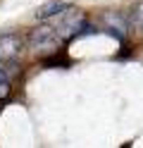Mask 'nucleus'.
I'll return each mask as SVG.
<instances>
[{
    "label": "nucleus",
    "instance_id": "1",
    "mask_svg": "<svg viewBox=\"0 0 143 148\" xmlns=\"http://www.w3.org/2000/svg\"><path fill=\"white\" fill-rule=\"evenodd\" d=\"M83 14L74 7H67L64 12L57 14V22H55V31L60 34L62 41H69V38H79L81 29H83Z\"/></svg>",
    "mask_w": 143,
    "mask_h": 148
},
{
    "label": "nucleus",
    "instance_id": "2",
    "mask_svg": "<svg viewBox=\"0 0 143 148\" xmlns=\"http://www.w3.org/2000/svg\"><path fill=\"white\" fill-rule=\"evenodd\" d=\"M29 48H34L36 53H53L57 50V43H60V34L55 31V26H38L29 34Z\"/></svg>",
    "mask_w": 143,
    "mask_h": 148
},
{
    "label": "nucleus",
    "instance_id": "3",
    "mask_svg": "<svg viewBox=\"0 0 143 148\" xmlns=\"http://www.w3.org/2000/svg\"><path fill=\"white\" fill-rule=\"evenodd\" d=\"M24 48V38L19 34H3L0 36V62H12Z\"/></svg>",
    "mask_w": 143,
    "mask_h": 148
},
{
    "label": "nucleus",
    "instance_id": "4",
    "mask_svg": "<svg viewBox=\"0 0 143 148\" xmlns=\"http://www.w3.org/2000/svg\"><path fill=\"white\" fill-rule=\"evenodd\" d=\"M67 3H62V0H50V3H45V5H41L36 10V19H50V17H57L60 12H64L67 10Z\"/></svg>",
    "mask_w": 143,
    "mask_h": 148
},
{
    "label": "nucleus",
    "instance_id": "5",
    "mask_svg": "<svg viewBox=\"0 0 143 148\" xmlns=\"http://www.w3.org/2000/svg\"><path fill=\"white\" fill-rule=\"evenodd\" d=\"M103 19H105V24H110V26H112V31L117 34L119 38H124V34H127L129 24L124 22V17H122V14H117V12H105V14H103Z\"/></svg>",
    "mask_w": 143,
    "mask_h": 148
},
{
    "label": "nucleus",
    "instance_id": "6",
    "mask_svg": "<svg viewBox=\"0 0 143 148\" xmlns=\"http://www.w3.org/2000/svg\"><path fill=\"white\" fill-rule=\"evenodd\" d=\"M129 26L143 34V3H136L129 12Z\"/></svg>",
    "mask_w": 143,
    "mask_h": 148
},
{
    "label": "nucleus",
    "instance_id": "7",
    "mask_svg": "<svg viewBox=\"0 0 143 148\" xmlns=\"http://www.w3.org/2000/svg\"><path fill=\"white\" fill-rule=\"evenodd\" d=\"M10 93V81H0V98H5Z\"/></svg>",
    "mask_w": 143,
    "mask_h": 148
},
{
    "label": "nucleus",
    "instance_id": "8",
    "mask_svg": "<svg viewBox=\"0 0 143 148\" xmlns=\"http://www.w3.org/2000/svg\"><path fill=\"white\" fill-rule=\"evenodd\" d=\"M0 81H10V77H7L5 69H0Z\"/></svg>",
    "mask_w": 143,
    "mask_h": 148
}]
</instances>
